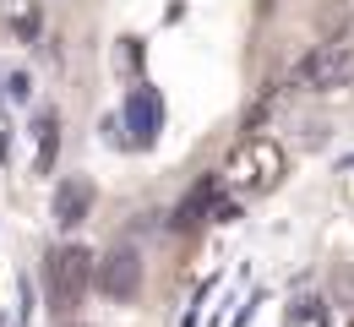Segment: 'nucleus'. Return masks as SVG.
<instances>
[{"label": "nucleus", "mask_w": 354, "mask_h": 327, "mask_svg": "<svg viewBox=\"0 0 354 327\" xmlns=\"http://www.w3.org/2000/svg\"><path fill=\"white\" fill-rule=\"evenodd\" d=\"M283 175H289L283 142L251 131V137H240L229 147V158H223V169H218V186L229 196H240V202H251V196H267L272 186H283Z\"/></svg>", "instance_id": "obj_1"}, {"label": "nucleus", "mask_w": 354, "mask_h": 327, "mask_svg": "<svg viewBox=\"0 0 354 327\" xmlns=\"http://www.w3.org/2000/svg\"><path fill=\"white\" fill-rule=\"evenodd\" d=\"M93 251L88 245H60V251H49L44 256V300L49 311H60V317H71L77 306H82V295L93 289Z\"/></svg>", "instance_id": "obj_2"}, {"label": "nucleus", "mask_w": 354, "mask_h": 327, "mask_svg": "<svg viewBox=\"0 0 354 327\" xmlns=\"http://www.w3.org/2000/svg\"><path fill=\"white\" fill-rule=\"evenodd\" d=\"M354 82V33H333L295 66V88L306 93H338Z\"/></svg>", "instance_id": "obj_3"}, {"label": "nucleus", "mask_w": 354, "mask_h": 327, "mask_svg": "<svg viewBox=\"0 0 354 327\" xmlns=\"http://www.w3.org/2000/svg\"><path fill=\"white\" fill-rule=\"evenodd\" d=\"M93 279H98V289H104L109 300H120V306L136 300V295H142V251H136L131 240L109 245V256H98Z\"/></svg>", "instance_id": "obj_4"}, {"label": "nucleus", "mask_w": 354, "mask_h": 327, "mask_svg": "<svg viewBox=\"0 0 354 327\" xmlns=\"http://www.w3.org/2000/svg\"><path fill=\"white\" fill-rule=\"evenodd\" d=\"M88 213H93V180L88 175H66L55 186V224L60 230H77Z\"/></svg>", "instance_id": "obj_5"}, {"label": "nucleus", "mask_w": 354, "mask_h": 327, "mask_svg": "<svg viewBox=\"0 0 354 327\" xmlns=\"http://www.w3.org/2000/svg\"><path fill=\"white\" fill-rule=\"evenodd\" d=\"M126 120H131V142L136 147H153V137H158V120H164V109H158V93L142 82L131 98H126Z\"/></svg>", "instance_id": "obj_6"}, {"label": "nucleus", "mask_w": 354, "mask_h": 327, "mask_svg": "<svg viewBox=\"0 0 354 327\" xmlns=\"http://www.w3.org/2000/svg\"><path fill=\"white\" fill-rule=\"evenodd\" d=\"M283 327H327V306H322V295L300 289V295L283 306Z\"/></svg>", "instance_id": "obj_7"}, {"label": "nucleus", "mask_w": 354, "mask_h": 327, "mask_svg": "<svg viewBox=\"0 0 354 327\" xmlns=\"http://www.w3.org/2000/svg\"><path fill=\"white\" fill-rule=\"evenodd\" d=\"M33 131H39V158H33V169L49 175V169H55V153H60V120H55V115H39Z\"/></svg>", "instance_id": "obj_8"}, {"label": "nucleus", "mask_w": 354, "mask_h": 327, "mask_svg": "<svg viewBox=\"0 0 354 327\" xmlns=\"http://www.w3.org/2000/svg\"><path fill=\"white\" fill-rule=\"evenodd\" d=\"M66 327H88V322H66Z\"/></svg>", "instance_id": "obj_9"}, {"label": "nucleus", "mask_w": 354, "mask_h": 327, "mask_svg": "<svg viewBox=\"0 0 354 327\" xmlns=\"http://www.w3.org/2000/svg\"><path fill=\"white\" fill-rule=\"evenodd\" d=\"M349 327H354V322H349Z\"/></svg>", "instance_id": "obj_10"}]
</instances>
